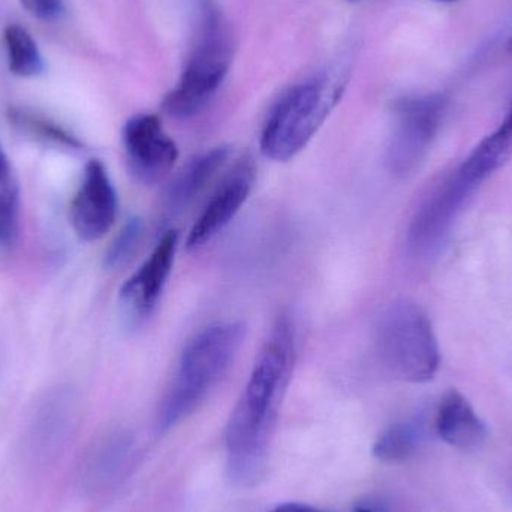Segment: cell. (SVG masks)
I'll return each instance as SVG.
<instances>
[{"mask_svg":"<svg viewBox=\"0 0 512 512\" xmlns=\"http://www.w3.org/2000/svg\"><path fill=\"white\" fill-rule=\"evenodd\" d=\"M502 165L498 156L478 144L415 210L406 234L409 254L420 259L438 254L472 195Z\"/></svg>","mask_w":512,"mask_h":512,"instance_id":"3957f363","label":"cell"},{"mask_svg":"<svg viewBox=\"0 0 512 512\" xmlns=\"http://www.w3.org/2000/svg\"><path fill=\"white\" fill-rule=\"evenodd\" d=\"M351 2H357V0H351Z\"/></svg>","mask_w":512,"mask_h":512,"instance_id":"d4e9b609","label":"cell"},{"mask_svg":"<svg viewBox=\"0 0 512 512\" xmlns=\"http://www.w3.org/2000/svg\"><path fill=\"white\" fill-rule=\"evenodd\" d=\"M129 170L138 182L155 185L170 174L179 149L155 114H137L123 128Z\"/></svg>","mask_w":512,"mask_h":512,"instance_id":"9c48e42d","label":"cell"},{"mask_svg":"<svg viewBox=\"0 0 512 512\" xmlns=\"http://www.w3.org/2000/svg\"><path fill=\"white\" fill-rule=\"evenodd\" d=\"M8 114L9 120L15 123V126L42 138V140L51 141V143L68 147V149H80L81 147V141L75 135L47 117L39 116V114L24 110V108H11Z\"/></svg>","mask_w":512,"mask_h":512,"instance_id":"e0dca14e","label":"cell"},{"mask_svg":"<svg viewBox=\"0 0 512 512\" xmlns=\"http://www.w3.org/2000/svg\"><path fill=\"white\" fill-rule=\"evenodd\" d=\"M297 361V328L289 315L277 318L265 339L248 384L227 427L231 477L254 486L264 472L268 445Z\"/></svg>","mask_w":512,"mask_h":512,"instance_id":"6da1fadb","label":"cell"},{"mask_svg":"<svg viewBox=\"0 0 512 512\" xmlns=\"http://www.w3.org/2000/svg\"><path fill=\"white\" fill-rule=\"evenodd\" d=\"M354 512H391L387 505L378 501L358 502L354 507Z\"/></svg>","mask_w":512,"mask_h":512,"instance_id":"44dd1931","label":"cell"},{"mask_svg":"<svg viewBox=\"0 0 512 512\" xmlns=\"http://www.w3.org/2000/svg\"><path fill=\"white\" fill-rule=\"evenodd\" d=\"M343 92V80L313 78L289 89L262 128L261 152L276 162L294 159L310 143Z\"/></svg>","mask_w":512,"mask_h":512,"instance_id":"8992f818","label":"cell"},{"mask_svg":"<svg viewBox=\"0 0 512 512\" xmlns=\"http://www.w3.org/2000/svg\"><path fill=\"white\" fill-rule=\"evenodd\" d=\"M29 14L41 21L57 20L63 14V0H21Z\"/></svg>","mask_w":512,"mask_h":512,"instance_id":"d6986e66","label":"cell"},{"mask_svg":"<svg viewBox=\"0 0 512 512\" xmlns=\"http://www.w3.org/2000/svg\"><path fill=\"white\" fill-rule=\"evenodd\" d=\"M490 137H492L496 143L501 144L502 147L512 152V107L511 110L508 111L507 116H505V119L502 120L501 125L498 126L496 131L490 134Z\"/></svg>","mask_w":512,"mask_h":512,"instance_id":"ffe728a7","label":"cell"},{"mask_svg":"<svg viewBox=\"0 0 512 512\" xmlns=\"http://www.w3.org/2000/svg\"><path fill=\"white\" fill-rule=\"evenodd\" d=\"M439 2H454V0H439Z\"/></svg>","mask_w":512,"mask_h":512,"instance_id":"603a6c76","label":"cell"},{"mask_svg":"<svg viewBox=\"0 0 512 512\" xmlns=\"http://www.w3.org/2000/svg\"><path fill=\"white\" fill-rule=\"evenodd\" d=\"M447 111L444 95L408 96L393 107V129L387 146V167L397 177H408L423 164L438 137Z\"/></svg>","mask_w":512,"mask_h":512,"instance_id":"52a82bcc","label":"cell"},{"mask_svg":"<svg viewBox=\"0 0 512 512\" xmlns=\"http://www.w3.org/2000/svg\"><path fill=\"white\" fill-rule=\"evenodd\" d=\"M420 441V430L414 424H394L373 445V456L385 463L403 462L414 456Z\"/></svg>","mask_w":512,"mask_h":512,"instance_id":"2e32d148","label":"cell"},{"mask_svg":"<svg viewBox=\"0 0 512 512\" xmlns=\"http://www.w3.org/2000/svg\"><path fill=\"white\" fill-rule=\"evenodd\" d=\"M144 237V222L131 218L114 237L104 255V265L108 270H119L137 254Z\"/></svg>","mask_w":512,"mask_h":512,"instance_id":"ac0fdd59","label":"cell"},{"mask_svg":"<svg viewBox=\"0 0 512 512\" xmlns=\"http://www.w3.org/2000/svg\"><path fill=\"white\" fill-rule=\"evenodd\" d=\"M179 249V231L161 237L152 255L123 283L119 292L120 310L129 327H140L158 307Z\"/></svg>","mask_w":512,"mask_h":512,"instance_id":"ba28073f","label":"cell"},{"mask_svg":"<svg viewBox=\"0 0 512 512\" xmlns=\"http://www.w3.org/2000/svg\"><path fill=\"white\" fill-rule=\"evenodd\" d=\"M256 179V165L251 156H242L222 179L221 185L207 201L186 240L189 251L203 248L236 218L248 201Z\"/></svg>","mask_w":512,"mask_h":512,"instance_id":"8fae6325","label":"cell"},{"mask_svg":"<svg viewBox=\"0 0 512 512\" xmlns=\"http://www.w3.org/2000/svg\"><path fill=\"white\" fill-rule=\"evenodd\" d=\"M9 71L18 77H36L44 71V60L38 45L24 27L11 24L3 33Z\"/></svg>","mask_w":512,"mask_h":512,"instance_id":"9a60e30c","label":"cell"},{"mask_svg":"<svg viewBox=\"0 0 512 512\" xmlns=\"http://www.w3.org/2000/svg\"><path fill=\"white\" fill-rule=\"evenodd\" d=\"M230 158L227 146L215 147L189 159L182 170L173 177L165 189L164 212L170 216L180 215L197 201V198L209 188L219 171L224 170Z\"/></svg>","mask_w":512,"mask_h":512,"instance_id":"7c38bea8","label":"cell"},{"mask_svg":"<svg viewBox=\"0 0 512 512\" xmlns=\"http://www.w3.org/2000/svg\"><path fill=\"white\" fill-rule=\"evenodd\" d=\"M233 38L212 0H200L197 42L176 89L164 99V110L176 119L197 116L212 101L233 62Z\"/></svg>","mask_w":512,"mask_h":512,"instance_id":"277c9868","label":"cell"},{"mask_svg":"<svg viewBox=\"0 0 512 512\" xmlns=\"http://www.w3.org/2000/svg\"><path fill=\"white\" fill-rule=\"evenodd\" d=\"M243 336L239 322H218L189 340L159 408V432H168L200 408L233 364Z\"/></svg>","mask_w":512,"mask_h":512,"instance_id":"7a4b0ae2","label":"cell"},{"mask_svg":"<svg viewBox=\"0 0 512 512\" xmlns=\"http://www.w3.org/2000/svg\"><path fill=\"white\" fill-rule=\"evenodd\" d=\"M271 512H328L324 510H319V508L310 507V505L304 504H283L279 505V507L274 508Z\"/></svg>","mask_w":512,"mask_h":512,"instance_id":"7402d4cb","label":"cell"},{"mask_svg":"<svg viewBox=\"0 0 512 512\" xmlns=\"http://www.w3.org/2000/svg\"><path fill=\"white\" fill-rule=\"evenodd\" d=\"M510 50H512V35H511V38H510Z\"/></svg>","mask_w":512,"mask_h":512,"instance_id":"cb8c5ba5","label":"cell"},{"mask_svg":"<svg viewBox=\"0 0 512 512\" xmlns=\"http://www.w3.org/2000/svg\"><path fill=\"white\" fill-rule=\"evenodd\" d=\"M379 363L394 378L411 384L432 381L441 364L438 339L423 307L402 300L379 316L375 330Z\"/></svg>","mask_w":512,"mask_h":512,"instance_id":"5b68a950","label":"cell"},{"mask_svg":"<svg viewBox=\"0 0 512 512\" xmlns=\"http://www.w3.org/2000/svg\"><path fill=\"white\" fill-rule=\"evenodd\" d=\"M119 210L116 188L99 159L87 162L71 204V224L84 242H96L113 228Z\"/></svg>","mask_w":512,"mask_h":512,"instance_id":"30bf717a","label":"cell"},{"mask_svg":"<svg viewBox=\"0 0 512 512\" xmlns=\"http://www.w3.org/2000/svg\"><path fill=\"white\" fill-rule=\"evenodd\" d=\"M20 191L8 155L0 144V246L8 248L17 240Z\"/></svg>","mask_w":512,"mask_h":512,"instance_id":"5bb4252c","label":"cell"},{"mask_svg":"<svg viewBox=\"0 0 512 512\" xmlns=\"http://www.w3.org/2000/svg\"><path fill=\"white\" fill-rule=\"evenodd\" d=\"M436 432L445 444L462 451L480 448L489 430L474 406L457 390H450L436 412Z\"/></svg>","mask_w":512,"mask_h":512,"instance_id":"4fadbf2b","label":"cell"}]
</instances>
